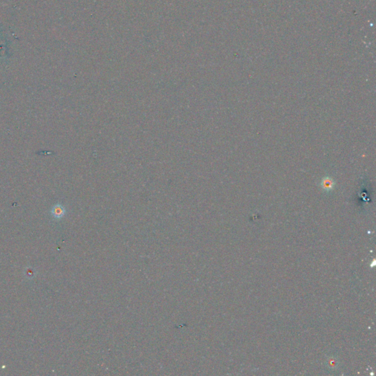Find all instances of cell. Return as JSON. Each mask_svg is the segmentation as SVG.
Returning <instances> with one entry per match:
<instances>
[{
    "mask_svg": "<svg viewBox=\"0 0 376 376\" xmlns=\"http://www.w3.org/2000/svg\"><path fill=\"white\" fill-rule=\"evenodd\" d=\"M52 213L54 216L56 217V218H61V217H63L64 214H65V209H64V208L62 207L61 205H57L54 207L52 210Z\"/></svg>",
    "mask_w": 376,
    "mask_h": 376,
    "instance_id": "obj_1",
    "label": "cell"
},
{
    "mask_svg": "<svg viewBox=\"0 0 376 376\" xmlns=\"http://www.w3.org/2000/svg\"><path fill=\"white\" fill-rule=\"evenodd\" d=\"M322 186H323V188L325 189V190H330L331 189H332L333 187H334V182H333L332 179H331L330 178H326V179H324L323 180Z\"/></svg>",
    "mask_w": 376,
    "mask_h": 376,
    "instance_id": "obj_2",
    "label": "cell"
}]
</instances>
